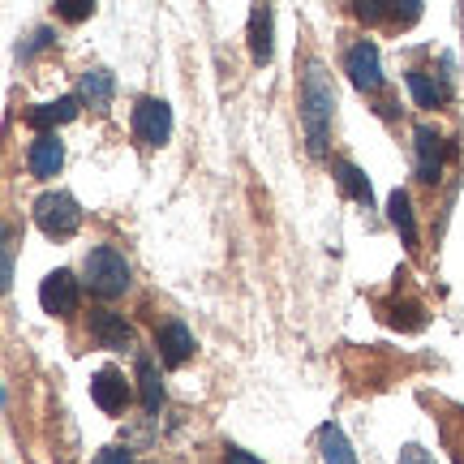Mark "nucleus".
Returning a JSON list of instances; mask_svg holds the SVG:
<instances>
[{"mask_svg":"<svg viewBox=\"0 0 464 464\" xmlns=\"http://www.w3.org/2000/svg\"><path fill=\"white\" fill-rule=\"evenodd\" d=\"M332 112H335V91L327 69L310 65L305 78H301V125H305V142H310V155H327V138H332Z\"/></svg>","mask_w":464,"mask_h":464,"instance_id":"f257e3e1","label":"nucleus"},{"mask_svg":"<svg viewBox=\"0 0 464 464\" xmlns=\"http://www.w3.org/2000/svg\"><path fill=\"white\" fill-rule=\"evenodd\" d=\"M86 284H91V293L95 297H121L125 288L133 284V271H130V263H125V254L121 249H112V246H95L91 254H86Z\"/></svg>","mask_w":464,"mask_h":464,"instance_id":"f03ea898","label":"nucleus"},{"mask_svg":"<svg viewBox=\"0 0 464 464\" xmlns=\"http://www.w3.org/2000/svg\"><path fill=\"white\" fill-rule=\"evenodd\" d=\"M34 224H39V232L44 237H52V241H69L73 232L82 228V211H78V202H73V194H65V189H48V194H39L31 207Z\"/></svg>","mask_w":464,"mask_h":464,"instance_id":"7ed1b4c3","label":"nucleus"},{"mask_svg":"<svg viewBox=\"0 0 464 464\" xmlns=\"http://www.w3.org/2000/svg\"><path fill=\"white\" fill-rule=\"evenodd\" d=\"M344 73L353 78L357 91H365V95L382 91V61H379L374 39H357V44L344 52Z\"/></svg>","mask_w":464,"mask_h":464,"instance_id":"20e7f679","label":"nucleus"},{"mask_svg":"<svg viewBox=\"0 0 464 464\" xmlns=\"http://www.w3.org/2000/svg\"><path fill=\"white\" fill-rule=\"evenodd\" d=\"M133 133L147 147H164L168 138H172V108L164 100H138V108H133Z\"/></svg>","mask_w":464,"mask_h":464,"instance_id":"39448f33","label":"nucleus"},{"mask_svg":"<svg viewBox=\"0 0 464 464\" xmlns=\"http://www.w3.org/2000/svg\"><path fill=\"white\" fill-rule=\"evenodd\" d=\"M39 305H44V314L52 318H69L73 310H78V280H73V271H52V276H44V284H39Z\"/></svg>","mask_w":464,"mask_h":464,"instance_id":"423d86ee","label":"nucleus"},{"mask_svg":"<svg viewBox=\"0 0 464 464\" xmlns=\"http://www.w3.org/2000/svg\"><path fill=\"white\" fill-rule=\"evenodd\" d=\"M61 164H65V142L56 133H39L31 147H26V168H31V177H39V181H52L61 172Z\"/></svg>","mask_w":464,"mask_h":464,"instance_id":"0eeeda50","label":"nucleus"},{"mask_svg":"<svg viewBox=\"0 0 464 464\" xmlns=\"http://www.w3.org/2000/svg\"><path fill=\"white\" fill-rule=\"evenodd\" d=\"M443 155H448V142L439 138V130L430 125H417V181L434 185L443 177Z\"/></svg>","mask_w":464,"mask_h":464,"instance_id":"6e6552de","label":"nucleus"},{"mask_svg":"<svg viewBox=\"0 0 464 464\" xmlns=\"http://www.w3.org/2000/svg\"><path fill=\"white\" fill-rule=\"evenodd\" d=\"M91 400L100 404L103 413H125V404H130V382L121 370H100L95 379H91Z\"/></svg>","mask_w":464,"mask_h":464,"instance_id":"1a4fd4ad","label":"nucleus"},{"mask_svg":"<svg viewBox=\"0 0 464 464\" xmlns=\"http://www.w3.org/2000/svg\"><path fill=\"white\" fill-rule=\"evenodd\" d=\"M155 348H160V357H164V365H185L189 357H194V335H189V327L185 323H164L160 332H155Z\"/></svg>","mask_w":464,"mask_h":464,"instance_id":"9d476101","label":"nucleus"},{"mask_svg":"<svg viewBox=\"0 0 464 464\" xmlns=\"http://www.w3.org/2000/svg\"><path fill=\"white\" fill-rule=\"evenodd\" d=\"M91 340L100 348L121 353V348H133V327L121 314H112V310H95L91 314Z\"/></svg>","mask_w":464,"mask_h":464,"instance_id":"9b49d317","label":"nucleus"},{"mask_svg":"<svg viewBox=\"0 0 464 464\" xmlns=\"http://www.w3.org/2000/svg\"><path fill=\"white\" fill-rule=\"evenodd\" d=\"M271 26H276V14H271L266 5H254V9H249V56H254V65H266L271 52H276Z\"/></svg>","mask_w":464,"mask_h":464,"instance_id":"f8f14e48","label":"nucleus"},{"mask_svg":"<svg viewBox=\"0 0 464 464\" xmlns=\"http://www.w3.org/2000/svg\"><path fill=\"white\" fill-rule=\"evenodd\" d=\"M73 116H78V95H61L56 103H34L31 112H26V121H31L34 130L52 133L56 125H69Z\"/></svg>","mask_w":464,"mask_h":464,"instance_id":"ddd939ff","label":"nucleus"},{"mask_svg":"<svg viewBox=\"0 0 464 464\" xmlns=\"http://www.w3.org/2000/svg\"><path fill=\"white\" fill-rule=\"evenodd\" d=\"M353 14L362 17V22H400V26H409L421 17V5L409 0L404 9L400 5H382V0H362V5H353Z\"/></svg>","mask_w":464,"mask_h":464,"instance_id":"4468645a","label":"nucleus"},{"mask_svg":"<svg viewBox=\"0 0 464 464\" xmlns=\"http://www.w3.org/2000/svg\"><path fill=\"white\" fill-rule=\"evenodd\" d=\"M404 82H409V91H413L417 108H439V103H448V82H439V78H430L426 69H409L404 73Z\"/></svg>","mask_w":464,"mask_h":464,"instance_id":"2eb2a0df","label":"nucleus"},{"mask_svg":"<svg viewBox=\"0 0 464 464\" xmlns=\"http://www.w3.org/2000/svg\"><path fill=\"white\" fill-rule=\"evenodd\" d=\"M138 392H142V409L147 413L164 409V379H160V370H155V362H150L147 353L138 357Z\"/></svg>","mask_w":464,"mask_h":464,"instance_id":"dca6fc26","label":"nucleus"},{"mask_svg":"<svg viewBox=\"0 0 464 464\" xmlns=\"http://www.w3.org/2000/svg\"><path fill=\"white\" fill-rule=\"evenodd\" d=\"M387 216H392V224L400 228L404 246L417 249V216H413V202H409L404 189H392V198H387Z\"/></svg>","mask_w":464,"mask_h":464,"instance_id":"f3484780","label":"nucleus"},{"mask_svg":"<svg viewBox=\"0 0 464 464\" xmlns=\"http://www.w3.org/2000/svg\"><path fill=\"white\" fill-rule=\"evenodd\" d=\"M78 91H82V100L91 103L95 112H103V108L112 103L116 82H112V73H108V69H86V73H82V86H78Z\"/></svg>","mask_w":464,"mask_h":464,"instance_id":"a211bd4d","label":"nucleus"},{"mask_svg":"<svg viewBox=\"0 0 464 464\" xmlns=\"http://www.w3.org/2000/svg\"><path fill=\"white\" fill-rule=\"evenodd\" d=\"M332 172H335V181H340V189H344L353 202H362V207H370V181H365V172L357 164H348V160H335L332 164Z\"/></svg>","mask_w":464,"mask_h":464,"instance_id":"6ab92c4d","label":"nucleus"},{"mask_svg":"<svg viewBox=\"0 0 464 464\" xmlns=\"http://www.w3.org/2000/svg\"><path fill=\"white\" fill-rule=\"evenodd\" d=\"M318 448H323V464H357V456H353L340 426H323L318 430Z\"/></svg>","mask_w":464,"mask_h":464,"instance_id":"aec40b11","label":"nucleus"},{"mask_svg":"<svg viewBox=\"0 0 464 464\" xmlns=\"http://www.w3.org/2000/svg\"><path fill=\"white\" fill-rule=\"evenodd\" d=\"M14 249H17L14 228H5V249H0V288H9V284H14Z\"/></svg>","mask_w":464,"mask_h":464,"instance_id":"412c9836","label":"nucleus"},{"mask_svg":"<svg viewBox=\"0 0 464 464\" xmlns=\"http://www.w3.org/2000/svg\"><path fill=\"white\" fill-rule=\"evenodd\" d=\"M56 14L65 17V22H86V17L95 14V5L91 0H65V5H56Z\"/></svg>","mask_w":464,"mask_h":464,"instance_id":"4be33fe9","label":"nucleus"},{"mask_svg":"<svg viewBox=\"0 0 464 464\" xmlns=\"http://www.w3.org/2000/svg\"><path fill=\"white\" fill-rule=\"evenodd\" d=\"M44 48H52V31H34V34H31V44L17 52V56H22V61H31L34 52H44Z\"/></svg>","mask_w":464,"mask_h":464,"instance_id":"5701e85b","label":"nucleus"},{"mask_svg":"<svg viewBox=\"0 0 464 464\" xmlns=\"http://www.w3.org/2000/svg\"><path fill=\"white\" fill-rule=\"evenodd\" d=\"M95 464H133V456H130V448H103L95 456Z\"/></svg>","mask_w":464,"mask_h":464,"instance_id":"b1692460","label":"nucleus"},{"mask_svg":"<svg viewBox=\"0 0 464 464\" xmlns=\"http://www.w3.org/2000/svg\"><path fill=\"white\" fill-rule=\"evenodd\" d=\"M400 464H434V460H430V451H426V448L409 443V448L400 451Z\"/></svg>","mask_w":464,"mask_h":464,"instance_id":"393cba45","label":"nucleus"},{"mask_svg":"<svg viewBox=\"0 0 464 464\" xmlns=\"http://www.w3.org/2000/svg\"><path fill=\"white\" fill-rule=\"evenodd\" d=\"M224 464H263V460H254L249 451H241V448H228L224 451Z\"/></svg>","mask_w":464,"mask_h":464,"instance_id":"a878e982","label":"nucleus"}]
</instances>
